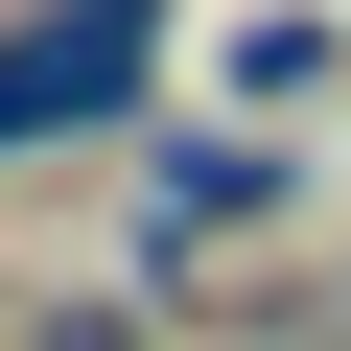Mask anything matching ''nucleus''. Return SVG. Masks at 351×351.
I'll return each instance as SVG.
<instances>
[{
  "label": "nucleus",
  "mask_w": 351,
  "mask_h": 351,
  "mask_svg": "<svg viewBox=\"0 0 351 351\" xmlns=\"http://www.w3.org/2000/svg\"><path fill=\"white\" fill-rule=\"evenodd\" d=\"M117 71H141V0L24 24V47H0V164H24V141H71V117H117Z\"/></svg>",
  "instance_id": "1"
}]
</instances>
